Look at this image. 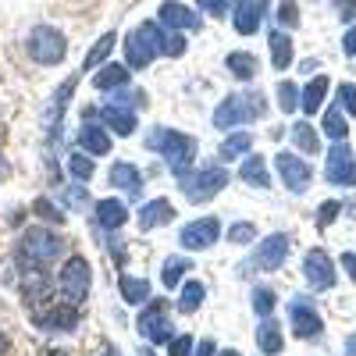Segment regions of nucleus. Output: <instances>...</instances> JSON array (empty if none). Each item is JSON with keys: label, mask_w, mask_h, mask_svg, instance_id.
<instances>
[{"label": "nucleus", "mask_w": 356, "mask_h": 356, "mask_svg": "<svg viewBox=\"0 0 356 356\" xmlns=\"http://www.w3.org/2000/svg\"><path fill=\"white\" fill-rule=\"evenodd\" d=\"M79 143H82V150H86L89 157H100V154H107V150H111V132H107V129H100V125H93V122H82Z\"/></svg>", "instance_id": "nucleus-20"}, {"label": "nucleus", "mask_w": 356, "mask_h": 356, "mask_svg": "<svg viewBox=\"0 0 356 356\" xmlns=\"http://www.w3.org/2000/svg\"><path fill=\"white\" fill-rule=\"evenodd\" d=\"M178 182H182V193L189 203H207L228 186V171L221 164H203V168H193L189 175H182Z\"/></svg>", "instance_id": "nucleus-4"}, {"label": "nucleus", "mask_w": 356, "mask_h": 356, "mask_svg": "<svg viewBox=\"0 0 356 356\" xmlns=\"http://www.w3.org/2000/svg\"><path fill=\"white\" fill-rule=\"evenodd\" d=\"M275 292L267 289V285H257L253 289V310H257V317H271L275 314Z\"/></svg>", "instance_id": "nucleus-39"}, {"label": "nucleus", "mask_w": 356, "mask_h": 356, "mask_svg": "<svg viewBox=\"0 0 356 356\" xmlns=\"http://www.w3.org/2000/svg\"><path fill=\"white\" fill-rule=\"evenodd\" d=\"M114 33H104L93 47H89V54H86V61H82V72H97V68H104L107 65V57L114 54Z\"/></svg>", "instance_id": "nucleus-27"}, {"label": "nucleus", "mask_w": 356, "mask_h": 356, "mask_svg": "<svg viewBox=\"0 0 356 356\" xmlns=\"http://www.w3.org/2000/svg\"><path fill=\"white\" fill-rule=\"evenodd\" d=\"M89 282H93V271H89L86 257H68L61 275H57V292L65 296V303L79 307L86 296H89Z\"/></svg>", "instance_id": "nucleus-7"}, {"label": "nucleus", "mask_w": 356, "mask_h": 356, "mask_svg": "<svg viewBox=\"0 0 356 356\" xmlns=\"http://www.w3.org/2000/svg\"><path fill=\"white\" fill-rule=\"evenodd\" d=\"M342 50H346L349 57H356V25H353L349 33H346V40H342Z\"/></svg>", "instance_id": "nucleus-50"}, {"label": "nucleus", "mask_w": 356, "mask_h": 356, "mask_svg": "<svg viewBox=\"0 0 356 356\" xmlns=\"http://www.w3.org/2000/svg\"><path fill=\"white\" fill-rule=\"evenodd\" d=\"M253 239H257V228H253L250 221H235V225L228 228V243H239V246H243V243H253Z\"/></svg>", "instance_id": "nucleus-41"}, {"label": "nucleus", "mask_w": 356, "mask_h": 356, "mask_svg": "<svg viewBox=\"0 0 356 356\" xmlns=\"http://www.w3.org/2000/svg\"><path fill=\"white\" fill-rule=\"evenodd\" d=\"M257 346H260V353H267V356H275V353H282V328H278V321L275 317H260V328H257Z\"/></svg>", "instance_id": "nucleus-25"}, {"label": "nucleus", "mask_w": 356, "mask_h": 356, "mask_svg": "<svg viewBox=\"0 0 356 356\" xmlns=\"http://www.w3.org/2000/svg\"><path fill=\"white\" fill-rule=\"evenodd\" d=\"M4 175H8V161H4V157H0V178H4Z\"/></svg>", "instance_id": "nucleus-55"}, {"label": "nucleus", "mask_w": 356, "mask_h": 356, "mask_svg": "<svg viewBox=\"0 0 356 356\" xmlns=\"http://www.w3.org/2000/svg\"><path fill=\"white\" fill-rule=\"evenodd\" d=\"M328 89H332L328 75H314V82H307V86H303L300 107H303L307 114H317V111L324 107V97H328Z\"/></svg>", "instance_id": "nucleus-23"}, {"label": "nucleus", "mask_w": 356, "mask_h": 356, "mask_svg": "<svg viewBox=\"0 0 356 356\" xmlns=\"http://www.w3.org/2000/svg\"><path fill=\"white\" fill-rule=\"evenodd\" d=\"M339 211H342V203H339V200L324 203V207H321V214H317V228H328V225L339 218Z\"/></svg>", "instance_id": "nucleus-44"}, {"label": "nucleus", "mask_w": 356, "mask_h": 356, "mask_svg": "<svg viewBox=\"0 0 356 356\" xmlns=\"http://www.w3.org/2000/svg\"><path fill=\"white\" fill-rule=\"evenodd\" d=\"M285 257H289V235L275 232V235H267V239L257 246L250 264L260 267V271H278V267H285Z\"/></svg>", "instance_id": "nucleus-11"}, {"label": "nucleus", "mask_w": 356, "mask_h": 356, "mask_svg": "<svg viewBox=\"0 0 356 356\" xmlns=\"http://www.w3.org/2000/svg\"><path fill=\"white\" fill-rule=\"evenodd\" d=\"M264 111H267V100L257 93V89H250V93H235V97H228V100L218 104V111H214V125H218L221 132H228V129H235V125L257 122Z\"/></svg>", "instance_id": "nucleus-3"}, {"label": "nucleus", "mask_w": 356, "mask_h": 356, "mask_svg": "<svg viewBox=\"0 0 356 356\" xmlns=\"http://www.w3.org/2000/svg\"><path fill=\"white\" fill-rule=\"evenodd\" d=\"M200 11H207V15L221 18V15L228 11V0H200Z\"/></svg>", "instance_id": "nucleus-46"}, {"label": "nucleus", "mask_w": 356, "mask_h": 356, "mask_svg": "<svg viewBox=\"0 0 356 356\" xmlns=\"http://www.w3.org/2000/svg\"><path fill=\"white\" fill-rule=\"evenodd\" d=\"M68 54V40L61 29L54 25H36L33 33H29V57H33L36 65H61Z\"/></svg>", "instance_id": "nucleus-6"}, {"label": "nucleus", "mask_w": 356, "mask_h": 356, "mask_svg": "<svg viewBox=\"0 0 356 356\" xmlns=\"http://www.w3.org/2000/svg\"><path fill=\"white\" fill-rule=\"evenodd\" d=\"M339 107H346V114H356V86L349 82L339 86Z\"/></svg>", "instance_id": "nucleus-43"}, {"label": "nucleus", "mask_w": 356, "mask_h": 356, "mask_svg": "<svg viewBox=\"0 0 356 356\" xmlns=\"http://www.w3.org/2000/svg\"><path fill=\"white\" fill-rule=\"evenodd\" d=\"M36 324H40V328H47V332H75L79 328V310L72 303L50 307V310L36 314Z\"/></svg>", "instance_id": "nucleus-17"}, {"label": "nucleus", "mask_w": 356, "mask_h": 356, "mask_svg": "<svg viewBox=\"0 0 356 356\" xmlns=\"http://www.w3.org/2000/svg\"><path fill=\"white\" fill-rule=\"evenodd\" d=\"M104 125L114 132V136H132L136 132V114L129 107H104Z\"/></svg>", "instance_id": "nucleus-26"}, {"label": "nucleus", "mask_w": 356, "mask_h": 356, "mask_svg": "<svg viewBox=\"0 0 356 356\" xmlns=\"http://www.w3.org/2000/svg\"><path fill=\"white\" fill-rule=\"evenodd\" d=\"M324 178L332 186H356V157L349 150V143L339 139L328 150V164H324Z\"/></svg>", "instance_id": "nucleus-9"}, {"label": "nucleus", "mask_w": 356, "mask_h": 356, "mask_svg": "<svg viewBox=\"0 0 356 356\" xmlns=\"http://www.w3.org/2000/svg\"><path fill=\"white\" fill-rule=\"evenodd\" d=\"M139 356H154V353H150V349H139Z\"/></svg>", "instance_id": "nucleus-56"}, {"label": "nucleus", "mask_w": 356, "mask_h": 356, "mask_svg": "<svg viewBox=\"0 0 356 356\" xmlns=\"http://www.w3.org/2000/svg\"><path fill=\"white\" fill-rule=\"evenodd\" d=\"M86 200H89V196H86L82 189H72V193H68V203H72V207H82Z\"/></svg>", "instance_id": "nucleus-51"}, {"label": "nucleus", "mask_w": 356, "mask_h": 356, "mask_svg": "<svg viewBox=\"0 0 356 356\" xmlns=\"http://www.w3.org/2000/svg\"><path fill=\"white\" fill-rule=\"evenodd\" d=\"M267 15V0H235V11H232V22H235V33L239 36H253L260 22Z\"/></svg>", "instance_id": "nucleus-15"}, {"label": "nucleus", "mask_w": 356, "mask_h": 356, "mask_svg": "<svg viewBox=\"0 0 356 356\" xmlns=\"http://www.w3.org/2000/svg\"><path fill=\"white\" fill-rule=\"evenodd\" d=\"M8 346H11V342H8V335L0 332V356H8Z\"/></svg>", "instance_id": "nucleus-52"}, {"label": "nucleus", "mask_w": 356, "mask_h": 356, "mask_svg": "<svg viewBox=\"0 0 356 356\" xmlns=\"http://www.w3.org/2000/svg\"><path fill=\"white\" fill-rule=\"evenodd\" d=\"M161 54H168V57H182V54H186V33L164 29V33H161Z\"/></svg>", "instance_id": "nucleus-38"}, {"label": "nucleus", "mask_w": 356, "mask_h": 356, "mask_svg": "<svg viewBox=\"0 0 356 356\" xmlns=\"http://www.w3.org/2000/svg\"><path fill=\"white\" fill-rule=\"evenodd\" d=\"M292 143H296V150H303V154H317L321 150V132L310 122H296L292 125Z\"/></svg>", "instance_id": "nucleus-30"}, {"label": "nucleus", "mask_w": 356, "mask_h": 356, "mask_svg": "<svg viewBox=\"0 0 356 356\" xmlns=\"http://www.w3.org/2000/svg\"><path fill=\"white\" fill-rule=\"evenodd\" d=\"M93 86L100 89V93H114V89H122V86H129V65H104V68H97L93 72Z\"/></svg>", "instance_id": "nucleus-22"}, {"label": "nucleus", "mask_w": 356, "mask_h": 356, "mask_svg": "<svg viewBox=\"0 0 356 356\" xmlns=\"http://www.w3.org/2000/svg\"><path fill=\"white\" fill-rule=\"evenodd\" d=\"M324 132H328V136H332L335 143L349 136V122L342 118V107H332L328 114H324Z\"/></svg>", "instance_id": "nucleus-35"}, {"label": "nucleus", "mask_w": 356, "mask_h": 356, "mask_svg": "<svg viewBox=\"0 0 356 356\" xmlns=\"http://www.w3.org/2000/svg\"><path fill=\"white\" fill-rule=\"evenodd\" d=\"M68 171L79 178V182H89L97 168H93V157H89L86 150H79V154H72V157H68Z\"/></svg>", "instance_id": "nucleus-37"}, {"label": "nucleus", "mask_w": 356, "mask_h": 356, "mask_svg": "<svg viewBox=\"0 0 356 356\" xmlns=\"http://www.w3.org/2000/svg\"><path fill=\"white\" fill-rule=\"evenodd\" d=\"M253 139L246 132H228L225 143H221V161H235V157H246L250 154Z\"/></svg>", "instance_id": "nucleus-34"}, {"label": "nucleus", "mask_w": 356, "mask_h": 356, "mask_svg": "<svg viewBox=\"0 0 356 356\" xmlns=\"http://www.w3.org/2000/svg\"><path fill=\"white\" fill-rule=\"evenodd\" d=\"M186 271H189V260H186V257H175V260L164 264L161 282H164L168 289H175V285H182V275H186Z\"/></svg>", "instance_id": "nucleus-36"}, {"label": "nucleus", "mask_w": 356, "mask_h": 356, "mask_svg": "<svg viewBox=\"0 0 356 356\" xmlns=\"http://www.w3.org/2000/svg\"><path fill=\"white\" fill-rule=\"evenodd\" d=\"M275 168H278V178H282V186H285L289 193H303V189L310 186V178H314L310 164H307L303 157L289 154V150H282V154L275 157Z\"/></svg>", "instance_id": "nucleus-10"}, {"label": "nucleus", "mask_w": 356, "mask_h": 356, "mask_svg": "<svg viewBox=\"0 0 356 356\" xmlns=\"http://www.w3.org/2000/svg\"><path fill=\"white\" fill-rule=\"evenodd\" d=\"M346 353H349V356H356V339H353V335L346 339Z\"/></svg>", "instance_id": "nucleus-53"}, {"label": "nucleus", "mask_w": 356, "mask_h": 356, "mask_svg": "<svg viewBox=\"0 0 356 356\" xmlns=\"http://www.w3.org/2000/svg\"><path fill=\"white\" fill-rule=\"evenodd\" d=\"M214 353H218L214 339H200V342H196V349H193V356H214Z\"/></svg>", "instance_id": "nucleus-48"}, {"label": "nucleus", "mask_w": 356, "mask_h": 356, "mask_svg": "<svg viewBox=\"0 0 356 356\" xmlns=\"http://www.w3.org/2000/svg\"><path fill=\"white\" fill-rule=\"evenodd\" d=\"M218 239H221V221L218 218H200V221H189L182 228V246L186 250H211Z\"/></svg>", "instance_id": "nucleus-12"}, {"label": "nucleus", "mask_w": 356, "mask_h": 356, "mask_svg": "<svg viewBox=\"0 0 356 356\" xmlns=\"http://www.w3.org/2000/svg\"><path fill=\"white\" fill-rule=\"evenodd\" d=\"M339 15L342 22H356V0H339Z\"/></svg>", "instance_id": "nucleus-47"}, {"label": "nucleus", "mask_w": 356, "mask_h": 356, "mask_svg": "<svg viewBox=\"0 0 356 356\" xmlns=\"http://www.w3.org/2000/svg\"><path fill=\"white\" fill-rule=\"evenodd\" d=\"M278 107H282L285 114H292L296 107H300V86L285 79V82L278 86Z\"/></svg>", "instance_id": "nucleus-40"}, {"label": "nucleus", "mask_w": 356, "mask_h": 356, "mask_svg": "<svg viewBox=\"0 0 356 356\" xmlns=\"http://www.w3.org/2000/svg\"><path fill=\"white\" fill-rule=\"evenodd\" d=\"M139 335L146 342H157V346H168L175 339L171 332V314H168V303L164 300H154L150 307H146L139 314Z\"/></svg>", "instance_id": "nucleus-8"}, {"label": "nucleus", "mask_w": 356, "mask_h": 356, "mask_svg": "<svg viewBox=\"0 0 356 356\" xmlns=\"http://www.w3.org/2000/svg\"><path fill=\"white\" fill-rule=\"evenodd\" d=\"M111 186L139 196V189H143V171H139L136 164H129V161H114V168H111Z\"/></svg>", "instance_id": "nucleus-19"}, {"label": "nucleus", "mask_w": 356, "mask_h": 356, "mask_svg": "<svg viewBox=\"0 0 356 356\" xmlns=\"http://www.w3.org/2000/svg\"><path fill=\"white\" fill-rule=\"evenodd\" d=\"M146 146H150L154 154H164V164L175 178L193 171V161H196V139L193 136L175 132V129H154L146 136Z\"/></svg>", "instance_id": "nucleus-1"}, {"label": "nucleus", "mask_w": 356, "mask_h": 356, "mask_svg": "<svg viewBox=\"0 0 356 356\" xmlns=\"http://www.w3.org/2000/svg\"><path fill=\"white\" fill-rule=\"evenodd\" d=\"M228 72L235 75V79H243V82H250L253 75H257V57L253 54H246V50H235V54H228Z\"/></svg>", "instance_id": "nucleus-33"}, {"label": "nucleus", "mask_w": 356, "mask_h": 356, "mask_svg": "<svg viewBox=\"0 0 356 356\" xmlns=\"http://www.w3.org/2000/svg\"><path fill=\"white\" fill-rule=\"evenodd\" d=\"M168 221H175V207H171L168 200H146V203L139 207V228H143V232L161 228V225H168Z\"/></svg>", "instance_id": "nucleus-18"}, {"label": "nucleus", "mask_w": 356, "mask_h": 356, "mask_svg": "<svg viewBox=\"0 0 356 356\" xmlns=\"http://www.w3.org/2000/svg\"><path fill=\"white\" fill-rule=\"evenodd\" d=\"M267 43H271V65L278 72H285L292 65V40L285 33H271V36H267Z\"/></svg>", "instance_id": "nucleus-32"}, {"label": "nucleus", "mask_w": 356, "mask_h": 356, "mask_svg": "<svg viewBox=\"0 0 356 356\" xmlns=\"http://www.w3.org/2000/svg\"><path fill=\"white\" fill-rule=\"evenodd\" d=\"M161 33H164V29L157 22H143V25L132 29L129 40H125L129 68H150L154 57H161Z\"/></svg>", "instance_id": "nucleus-5"}, {"label": "nucleus", "mask_w": 356, "mask_h": 356, "mask_svg": "<svg viewBox=\"0 0 356 356\" xmlns=\"http://www.w3.org/2000/svg\"><path fill=\"white\" fill-rule=\"evenodd\" d=\"M118 292H122V300H125V303H132V307L150 303V282H146V278L122 275V278H118Z\"/></svg>", "instance_id": "nucleus-24"}, {"label": "nucleus", "mask_w": 356, "mask_h": 356, "mask_svg": "<svg viewBox=\"0 0 356 356\" xmlns=\"http://www.w3.org/2000/svg\"><path fill=\"white\" fill-rule=\"evenodd\" d=\"M289 324H292V335H296V339H314V335L324 332L321 314H317L310 303H303V300H296V303H292V310H289Z\"/></svg>", "instance_id": "nucleus-14"}, {"label": "nucleus", "mask_w": 356, "mask_h": 356, "mask_svg": "<svg viewBox=\"0 0 356 356\" xmlns=\"http://www.w3.org/2000/svg\"><path fill=\"white\" fill-rule=\"evenodd\" d=\"M203 300H207V289H203V282H182V296H178V310L182 314H196L200 307H203Z\"/></svg>", "instance_id": "nucleus-31"}, {"label": "nucleus", "mask_w": 356, "mask_h": 356, "mask_svg": "<svg viewBox=\"0 0 356 356\" xmlns=\"http://www.w3.org/2000/svg\"><path fill=\"white\" fill-rule=\"evenodd\" d=\"M214 356H239V349H225V353H214Z\"/></svg>", "instance_id": "nucleus-54"}, {"label": "nucleus", "mask_w": 356, "mask_h": 356, "mask_svg": "<svg viewBox=\"0 0 356 356\" xmlns=\"http://www.w3.org/2000/svg\"><path fill=\"white\" fill-rule=\"evenodd\" d=\"M50 289V278L43 267H22V292L25 300H40V296Z\"/></svg>", "instance_id": "nucleus-28"}, {"label": "nucleus", "mask_w": 356, "mask_h": 356, "mask_svg": "<svg viewBox=\"0 0 356 356\" xmlns=\"http://www.w3.org/2000/svg\"><path fill=\"white\" fill-rule=\"evenodd\" d=\"M161 25L175 29V33H196V29H200V15L189 11L186 4H178V0H164V4H161Z\"/></svg>", "instance_id": "nucleus-16"}, {"label": "nucleus", "mask_w": 356, "mask_h": 356, "mask_svg": "<svg viewBox=\"0 0 356 356\" xmlns=\"http://www.w3.org/2000/svg\"><path fill=\"white\" fill-rule=\"evenodd\" d=\"M239 175H243V182H250V186H257V189L271 186V175H267V164H264L260 154H257V157H246L243 168H239Z\"/></svg>", "instance_id": "nucleus-29"}, {"label": "nucleus", "mask_w": 356, "mask_h": 356, "mask_svg": "<svg viewBox=\"0 0 356 356\" xmlns=\"http://www.w3.org/2000/svg\"><path fill=\"white\" fill-rule=\"evenodd\" d=\"M33 211H36L40 218H47V221H54V225H61V221H65V214H61V211H57V207H50L47 200H36V203H33Z\"/></svg>", "instance_id": "nucleus-45"}, {"label": "nucleus", "mask_w": 356, "mask_h": 356, "mask_svg": "<svg viewBox=\"0 0 356 356\" xmlns=\"http://www.w3.org/2000/svg\"><path fill=\"white\" fill-rule=\"evenodd\" d=\"M342 267H346V275L356 282V253L349 250V253H342Z\"/></svg>", "instance_id": "nucleus-49"}, {"label": "nucleus", "mask_w": 356, "mask_h": 356, "mask_svg": "<svg viewBox=\"0 0 356 356\" xmlns=\"http://www.w3.org/2000/svg\"><path fill=\"white\" fill-rule=\"evenodd\" d=\"M303 275H307V282L314 289L324 292V289L335 285V264H332V257L324 253V250H310L307 260H303Z\"/></svg>", "instance_id": "nucleus-13"}, {"label": "nucleus", "mask_w": 356, "mask_h": 356, "mask_svg": "<svg viewBox=\"0 0 356 356\" xmlns=\"http://www.w3.org/2000/svg\"><path fill=\"white\" fill-rule=\"evenodd\" d=\"M129 221V207L122 200H100L97 203V225L107 228V232H118Z\"/></svg>", "instance_id": "nucleus-21"}, {"label": "nucleus", "mask_w": 356, "mask_h": 356, "mask_svg": "<svg viewBox=\"0 0 356 356\" xmlns=\"http://www.w3.org/2000/svg\"><path fill=\"white\" fill-rule=\"evenodd\" d=\"M61 250H65V243H61V235L57 232H50V228H29L22 239H18V250H15V257H18V267H47L61 257Z\"/></svg>", "instance_id": "nucleus-2"}, {"label": "nucleus", "mask_w": 356, "mask_h": 356, "mask_svg": "<svg viewBox=\"0 0 356 356\" xmlns=\"http://www.w3.org/2000/svg\"><path fill=\"white\" fill-rule=\"evenodd\" d=\"M193 346H196V339H189V335H175V339L168 342L171 356H193Z\"/></svg>", "instance_id": "nucleus-42"}, {"label": "nucleus", "mask_w": 356, "mask_h": 356, "mask_svg": "<svg viewBox=\"0 0 356 356\" xmlns=\"http://www.w3.org/2000/svg\"><path fill=\"white\" fill-rule=\"evenodd\" d=\"M104 356H114V353H111V349H104Z\"/></svg>", "instance_id": "nucleus-57"}]
</instances>
